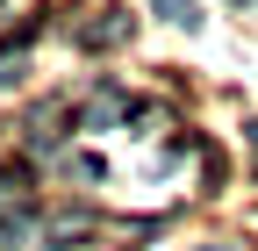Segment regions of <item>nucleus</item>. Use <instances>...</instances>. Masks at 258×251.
<instances>
[{
  "label": "nucleus",
  "instance_id": "obj_1",
  "mask_svg": "<svg viewBox=\"0 0 258 251\" xmlns=\"http://www.w3.org/2000/svg\"><path fill=\"white\" fill-rule=\"evenodd\" d=\"M122 36H129V15H122V8H101V15L79 29V43H86V50H108V43H122Z\"/></svg>",
  "mask_w": 258,
  "mask_h": 251
},
{
  "label": "nucleus",
  "instance_id": "obj_2",
  "mask_svg": "<svg viewBox=\"0 0 258 251\" xmlns=\"http://www.w3.org/2000/svg\"><path fill=\"white\" fill-rule=\"evenodd\" d=\"M151 8H158V15H165V22H186V29H194V22H201V8H194V0H151Z\"/></svg>",
  "mask_w": 258,
  "mask_h": 251
},
{
  "label": "nucleus",
  "instance_id": "obj_3",
  "mask_svg": "<svg viewBox=\"0 0 258 251\" xmlns=\"http://www.w3.org/2000/svg\"><path fill=\"white\" fill-rule=\"evenodd\" d=\"M22 72H29V65H22V50H0V86H15Z\"/></svg>",
  "mask_w": 258,
  "mask_h": 251
},
{
  "label": "nucleus",
  "instance_id": "obj_4",
  "mask_svg": "<svg viewBox=\"0 0 258 251\" xmlns=\"http://www.w3.org/2000/svg\"><path fill=\"white\" fill-rule=\"evenodd\" d=\"M244 137H251V144H258V122H251V130H244Z\"/></svg>",
  "mask_w": 258,
  "mask_h": 251
},
{
  "label": "nucleus",
  "instance_id": "obj_5",
  "mask_svg": "<svg viewBox=\"0 0 258 251\" xmlns=\"http://www.w3.org/2000/svg\"><path fill=\"white\" fill-rule=\"evenodd\" d=\"M201 251H222V244H201Z\"/></svg>",
  "mask_w": 258,
  "mask_h": 251
},
{
  "label": "nucleus",
  "instance_id": "obj_6",
  "mask_svg": "<svg viewBox=\"0 0 258 251\" xmlns=\"http://www.w3.org/2000/svg\"><path fill=\"white\" fill-rule=\"evenodd\" d=\"M237 8H244V0H237Z\"/></svg>",
  "mask_w": 258,
  "mask_h": 251
}]
</instances>
